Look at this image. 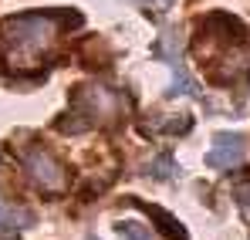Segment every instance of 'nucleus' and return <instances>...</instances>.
Here are the masks:
<instances>
[{"label":"nucleus","mask_w":250,"mask_h":240,"mask_svg":"<svg viewBox=\"0 0 250 240\" xmlns=\"http://www.w3.org/2000/svg\"><path fill=\"white\" fill-rule=\"evenodd\" d=\"M237 196H240V203H244V206H250V190H240Z\"/></svg>","instance_id":"6e6552de"},{"label":"nucleus","mask_w":250,"mask_h":240,"mask_svg":"<svg viewBox=\"0 0 250 240\" xmlns=\"http://www.w3.org/2000/svg\"><path fill=\"white\" fill-rule=\"evenodd\" d=\"M78 14H17L0 24V65L7 71H31L61 38V27Z\"/></svg>","instance_id":"f257e3e1"},{"label":"nucleus","mask_w":250,"mask_h":240,"mask_svg":"<svg viewBox=\"0 0 250 240\" xmlns=\"http://www.w3.org/2000/svg\"><path fill=\"white\" fill-rule=\"evenodd\" d=\"M207 159H209V166H213V169H220V173L233 169L237 162L244 159V139H240V135H233V132H220Z\"/></svg>","instance_id":"20e7f679"},{"label":"nucleus","mask_w":250,"mask_h":240,"mask_svg":"<svg viewBox=\"0 0 250 240\" xmlns=\"http://www.w3.org/2000/svg\"><path fill=\"white\" fill-rule=\"evenodd\" d=\"M91 240H95V237H91Z\"/></svg>","instance_id":"1a4fd4ad"},{"label":"nucleus","mask_w":250,"mask_h":240,"mask_svg":"<svg viewBox=\"0 0 250 240\" xmlns=\"http://www.w3.org/2000/svg\"><path fill=\"white\" fill-rule=\"evenodd\" d=\"M31 210H21V206H7L0 200V240H17L21 227H31Z\"/></svg>","instance_id":"39448f33"},{"label":"nucleus","mask_w":250,"mask_h":240,"mask_svg":"<svg viewBox=\"0 0 250 240\" xmlns=\"http://www.w3.org/2000/svg\"><path fill=\"white\" fill-rule=\"evenodd\" d=\"M139 3H142V7H149V10H166L172 0H139Z\"/></svg>","instance_id":"0eeeda50"},{"label":"nucleus","mask_w":250,"mask_h":240,"mask_svg":"<svg viewBox=\"0 0 250 240\" xmlns=\"http://www.w3.org/2000/svg\"><path fill=\"white\" fill-rule=\"evenodd\" d=\"M115 112H119V95L108 91V88H95V85H88V88H82V91L75 95V115H84L82 129L95 125V122H102L105 115H115Z\"/></svg>","instance_id":"7ed1b4c3"},{"label":"nucleus","mask_w":250,"mask_h":240,"mask_svg":"<svg viewBox=\"0 0 250 240\" xmlns=\"http://www.w3.org/2000/svg\"><path fill=\"white\" fill-rule=\"evenodd\" d=\"M21 162H24V173L31 176V183H34V186H41L44 193H61V190H64V183H68L64 166L54 159L47 149L31 146V149H24V153H21Z\"/></svg>","instance_id":"f03ea898"},{"label":"nucleus","mask_w":250,"mask_h":240,"mask_svg":"<svg viewBox=\"0 0 250 240\" xmlns=\"http://www.w3.org/2000/svg\"><path fill=\"white\" fill-rule=\"evenodd\" d=\"M119 237L122 240H152V234L146 230V227H139V223H119Z\"/></svg>","instance_id":"423d86ee"}]
</instances>
